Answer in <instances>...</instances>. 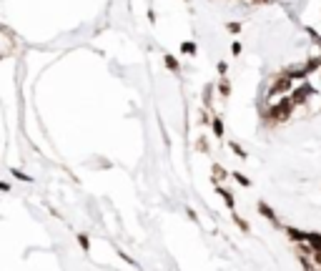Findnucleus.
<instances>
[{"label": "nucleus", "instance_id": "1", "mask_svg": "<svg viewBox=\"0 0 321 271\" xmlns=\"http://www.w3.org/2000/svg\"><path fill=\"white\" fill-rule=\"evenodd\" d=\"M294 108H296V103L291 101V96H281L276 103L268 106V111L263 113V118L268 123H284V121H289V116L294 113Z\"/></svg>", "mask_w": 321, "mask_h": 271}, {"label": "nucleus", "instance_id": "13", "mask_svg": "<svg viewBox=\"0 0 321 271\" xmlns=\"http://www.w3.org/2000/svg\"><path fill=\"white\" fill-rule=\"evenodd\" d=\"M234 221H236V226H239L241 231H249V223H246L244 218H239V216H234Z\"/></svg>", "mask_w": 321, "mask_h": 271}, {"label": "nucleus", "instance_id": "11", "mask_svg": "<svg viewBox=\"0 0 321 271\" xmlns=\"http://www.w3.org/2000/svg\"><path fill=\"white\" fill-rule=\"evenodd\" d=\"M228 146H231V151H234L236 156H241V158H246V153H244V148H241L239 143H228Z\"/></svg>", "mask_w": 321, "mask_h": 271}, {"label": "nucleus", "instance_id": "10", "mask_svg": "<svg viewBox=\"0 0 321 271\" xmlns=\"http://www.w3.org/2000/svg\"><path fill=\"white\" fill-rule=\"evenodd\" d=\"M211 98H213V88L208 85V88L203 91V103H206V106H211Z\"/></svg>", "mask_w": 321, "mask_h": 271}, {"label": "nucleus", "instance_id": "12", "mask_svg": "<svg viewBox=\"0 0 321 271\" xmlns=\"http://www.w3.org/2000/svg\"><path fill=\"white\" fill-rule=\"evenodd\" d=\"M234 178H236L241 186H251V178H246V176H241V173H234Z\"/></svg>", "mask_w": 321, "mask_h": 271}, {"label": "nucleus", "instance_id": "16", "mask_svg": "<svg viewBox=\"0 0 321 271\" xmlns=\"http://www.w3.org/2000/svg\"><path fill=\"white\" fill-rule=\"evenodd\" d=\"M78 241H80V246H83V249H88V236H85V234H80V236H78Z\"/></svg>", "mask_w": 321, "mask_h": 271}, {"label": "nucleus", "instance_id": "17", "mask_svg": "<svg viewBox=\"0 0 321 271\" xmlns=\"http://www.w3.org/2000/svg\"><path fill=\"white\" fill-rule=\"evenodd\" d=\"M213 176H216V178H218V176H221V178H223V176H226V171H223V168H218V166H216V168H213Z\"/></svg>", "mask_w": 321, "mask_h": 271}, {"label": "nucleus", "instance_id": "15", "mask_svg": "<svg viewBox=\"0 0 321 271\" xmlns=\"http://www.w3.org/2000/svg\"><path fill=\"white\" fill-rule=\"evenodd\" d=\"M231 53L234 56H241V43H231Z\"/></svg>", "mask_w": 321, "mask_h": 271}, {"label": "nucleus", "instance_id": "4", "mask_svg": "<svg viewBox=\"0 0 321 271\" xmlns=\"http://www.w3.org/2000/svg\"><path fill=\"white\" fill-rule=\"evenodd\" d=\"M258 213H261V216H266L271 223H276V226H279V221H276V213H273V208H271L268 203H258Z\"/></svg>", "mask_w": 321, "mask_h": 271}, {"label": "nucleus", "instance_id": "20", "mask_svg": "<svg viewBox=\"0 0 321 271\" xmlns=\"http://www.w3.org/2000/svg\"><path fill=\"white\" fill-rule=\"evenodd\" d=\"M198 151H203V153H206V151H208V146H206V141H203V138H201V141H198Z\"/></svg>", "mask_w": 321, "mask_h": 271}, {"label": "nucleus", "instance_id": "9", "mask_svg": "<svg viewBox=\"0 0 321 271\" xmlns=\"http://www.w3.org/2000/svg\"><path fill=\"white\" fill-rule=\"evenodd\" d=\"M166 66H168V70H178V61H176V58H173V56H166Z\"/></svg>", "mask_w": 321, "mask_h": 271}, {"label": "nucleus", "instance_id": "5", "mask_svg": "<svg viewBox=\"0 0 321 271\" xmlns=\"http://www.w3.org/2000/svg\"><path fill=\"white\" fill-rule=\"evenodd\" d=\"M216 194H218V196L226 201V206H228V208H234V206H236V201H234V194H231V191H226L223 186H216Z\"/></svg>", "mask_w": 321, "mask_h": 271}, {"label": "nucleus", "instance_id": "2", "mask_svg": "<svg viewBox=\"0 0 321 271\" xmlns=\"http://www.w3.org/2000/svg\"><path fill=\"white\" fill-rule=\"evenodd\" d=\"M314 93H316V88H314V85L301 83V85H294V91H291V101H294L296 106H306V101H309Z\"/></svg>", "mask_w": 321, "mask_h": 271}, {"label": "nucleus", "instance_id": "3", "mask_svg": "<svg viewBox=\"0 0 321 271\" xmlns=\"http://www.w3.org/2000/svg\"><path fill=\"white\" fill-rule=\"evenodd\" d=\"M286 234H289L294 241H299V244H309V236H311V234H306V231H299V229H286Z\"/></svg>", "mask_w": 321, "mask_h": 271}, {"label": "nucleus", "instance_id": "8", "mask_svg": "<svg viewBox=\"0 0 321 271\" xmlns=\"http://www.w3.org/2000/svg\"><path fill=\"white\" fill-rule=\"evenodd\" d=\"M181 51H184L186 56H196V43H191V40H189V43H184V46H181Z\"/></svg>", "mask_w": 321, "mask_h": 271}, {"label": "nucleus", "instance_id": "18", "mask_svg": "<svg viewBox=\"0 0 321 271\" xmlns=\"http://www.w3.org/2000/svg\"><path fill=\"white\" fill-rule=\"evenodd\" d=\"M13 176H18V178H23V181H33L30 176H25V173H20V171H13Z\"/></svg>", "mask_w": 321, "mask_h": 271}, {"label": "nucleus", "instance_id": "7", "mask_svg": "<svg viewBox=\"0 0 321 271\" xmlns=\"http://www.w3.org/2000/svg\"><path fill=\"white\" fill-rule=\"evenodd\" d=\"M211 126H213V133L218 136V138L223 136V121H221V118H213V121H211Z\"/></svg>", "mask_w": 321, "mask_h": 271}, {"label": "nucleus", "instance_id": "14", "mask_svg": "<svg viewBox=\"0 0 321 271\" xmlns=\"http://www.w3.org/2000/svg\"><path fill=\"white\" fill-rule=\"evenodd\" d=\"M228 30L231 33H241V23H228Z\"/></svg>", "mask_w": 321, "mask_h": 271}, {"label": "nucleus", "instance_id": "19", "mask_svg": "<svg viewBox=\"0 0 321 271\" xmlns=\"http://www.w3.org/2000/svg\"><path fill=\"white\" fill-rule=\"evenodd\" d=\"M218 73H221V75H226V70H228V66H226V63H223V61H221V63H218Z\"/></svg>", "mask_w": 321, "mask_h": 271}, {"label": "nucleus", "instance_id": "6", "mask_svg": "<svg viewBox=\"0 0 321 271\" xmlns=\"http://www.w3.org/2000/svg\"><path fill=\"white\" fill-rule=\"evenodd\" d=\"M218 93H221L223 98H228V96H231V83H228L226 78H223V80L218 83Z\"/></svg>", "mask_w": 321, "mask_h": 271}]
</instances>
